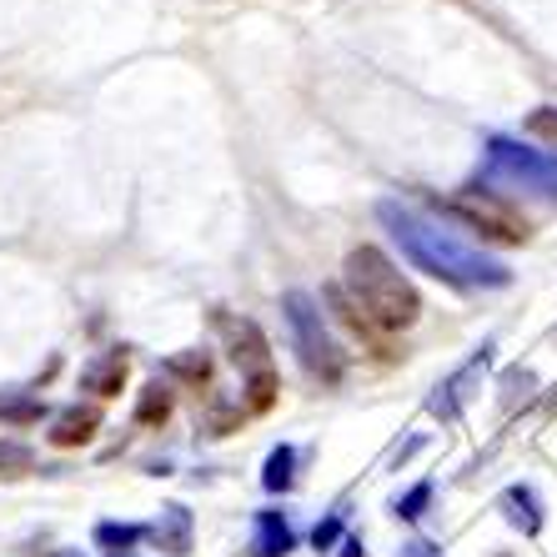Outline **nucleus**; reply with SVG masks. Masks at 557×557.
<instances>
[{"instance_id": "f257e3e1", "label": "nucleus", "mask_w": 557, "mask_h": 557, "mask_svg": "<svg viewBox=\"0 0 557 557\" xmlns=\"http://www.w3.org/2000/svg\"><path fill=\"white\" fill-rule=\"evenodd\" d=\"M376 216H382V226H387L392 236H397V247H403V257L412 261L417 272L437 276V282H453V286H467V292L512 282V272H507L503 261L462 247L453 232L432 226L428 216H417V211L403 207V201H382V207H376Z\"/></svg>"}, {"instance_id": "f03ea898", "label": "nucleus", "mask_w": 557, "mask_h": 557, "mask_svg": "<svg viewBox=\"0 0 557 557\" xmlns=\"http://www.w3.org/2000/svg\"><path fill=\"white\" fill-rule=\"evenodd\" d=\"M342 292L382 332H403V326L417 322V292L376 247H357L347 257V286Z\"/></svg>"}, {"instance_id": "7ed1b4c3", "label": "nucleus", "mask_w": 557, "mask_h": 557, "mask_svg": "<svg viewBox=\"0 0 557 557\" xmlns=\"http://www.w3.org/2000/svg\"><path fill=\"white\" fill-rule=\"evenodd\" d=\"M478 186H507V191H537L557 201V156L553 151H522L518 141L493 136L487 141V166Z\"/></svg>"}, {"instance_id": "20e7f679", "label": "nucleus", "mask_w": 557, "mask_h": 557, "mask_svg": "<svg viewBox=\"0 0 557 557\" xmlns=\"http://www.w3.org/2000/svg\"><path fill=\"white\" fill-rule=\"evenodd\" d=\"M282 307H286V326H292V342H297L301 367H307L311 376H322L326 387H337L342 382V351L332 347V337H326L317 301H311L307 292H286Z\"/></svg>"}, {"instance_id": "39448f33", "label": "nucleus", "mask_w": 557, "mask_h": 557, "mask_svg": "<svg viewBox=\"0 0 557 557\" xmlns=\"http://www.w3.org/2000/svg\"><path fill=\"white\" fill-rule=\"evenodd\" d=\"M221 337L232 347V362L247 372V407L251 412H267L276 403V372L272 357H267V342H261L257 322H236V317H216Z\"/></svg>"}, {"instance_id": "423d86ee", "label": "nucleus", "mask_w": 557, "mask_h": 557, "mask_svg": "<svg viewBox=\"0 0 557 557\" xmlns=\"http://www.w3.org/2000/svg\"><path fill=\"white\" fill-rule=\"evenodd\" d=\"M432 207L442 211V216H457V221H467L472 232H482V236H493V242H528V221H518L507 207H497V201H487L482 191H472V196H457V201H437L432 196Z\"/></svg>"}, {"instance_id": "0eeeda50", "label": "nucleus", "mask_w": 557, "mask_h": 557, "mask_svg": "<svg viewBox=\"0 0 557 557\" xmlns=\"http://www.w3.org/2000/svg\"><path fill=\"white\" fill-rule=\"evenodd\" d=\"M487 362H493V347H482L478 357H472V362H467L462 372L453 376V382H442L437 397L428 403V412L442 417V422H457V412H462V407L472 403V392L482 387V372H487Z\"/></svg>"}, {"instance_id": "6e6552de", "label": "nucleus", "mask_w": 557, "mask_h": 557, "mask_svg": "<svg viewBox=\"0 0 557 557\" xmlns=\"http://www.w3.org/2000/svg\"><path fill=\"white\" fill-rule=\"evenodd\" d=\"M96 428H101V412L96 407H65L61 417L51 422V442L55 447H81V442H91Z\"/></svg>"}, {"instance_id": "1a4fd4ad", "label": "nucleus", "mask_w": 557, "mask_h": 557, "mask_svg": "<svg viewBox=\"0 0 557 557\" xmlns=\"http://www.w3.org/2000/svg\"><path fill=\"white\" fill-rule=\"evenodd\" d=\"M81 387L96 392V397H116V392L126 387V351H106V357H96V362L81 372Z\"/></svg>"}, {"instance_id": "9d476101", "label": "nucleus", "mask_w": 557, "mask_h": 557, "mask_svg": "<svg viewBox=\"0 0 557 557\" xmlns=\"http://www.w3.org/2000/svg\"><path fill=\"white\" fill-rule=\"evenodd\" d=\"M151 537H156V547H161V553L186 557V553H191V512H186V507H166V512H161V522L151 528Z\"/></svg>"}, {"instance_id": "9b49d317", "label": "nucleus", "mask_w": 557, "mask_h": 557, "mask_svg": "<svg viewBox=\"0 0 557 557\" xmlns=\"http://www.w3.org/2000/svg\"><path fill=\"white\" fill-rule=\"evenodd\" d=\"M503 512H507V522H512V528H522L528 537L543 528V507H537V493H532V487H522V482L503 493Z\"/></svg>"}, {"instance_id": "f8f14e48", "label": "nucleus", "mask_w": 557, "mask_h": 557, "mask_svg": "<svg viewBox=\"0 0 557 557\" xmlns=\"http://www.w3.org/2000/svg\"><path fill=\"white\" fill-rule=\"evenodd\" d=\"M257 532H261V543H257L261 557H286L297 547V532H292V522L282 512H257Z\"/></svg>"}, {"instance_id": "ddd939ff", "label": "nucleus", "mask_w": 557, "mask_h": 557, "mask_svg": "<svg viewBox=\"0 0 557 557\" xmlns=\"http://www.w3.org/2000/svg\"><path fill=\"white\" fill-rule=\"evenodd\" d=\"M261 482H267V493H286V487L297 482V447H276V453L267 457Z\"/></svg>"}, {"instance_id": "4468645a", "label": "nucleus", "mask_w": 557, "mask_h": 557, "mask_svg": "<svg viewBox=\"0 0 557 557\" xmlns=\"http://www.w3.org/2000/svg\"><path fill=\"white\" fill-rule=\"evenodd\" d=\"M166 417H171V387H161V382L141 387V403H136V422H141V428H161Z\"/></svg>"}, {"instance_id": "2eb2a0df", "label": "nucleus", "mask_w": 557, "mask_h": 557, "mask_svg": "<svg viewBox=\"0 0 557 557\" xmlns=\"http://www.w3.org/2000/svg\"><path fill=\"white\" fill-rule=\"evenodd\" d=\"M26 472H36V453L26 442L0 437V478H26Z\"/></svg>"}, {"instance_id": "dca6fc26", "label": "nucleus", "mask_w": 557, "mask_h": 557, "mask_svg": "<svg viewBox=\"0 0 557 557\" xmlns=\"http://www.w3.org/2000/svg\"><path fill=\"white\" fill-rule=\"evenodd\" d=\"M141 537H146V528H136V522H101L96 528V543L111 547V553H131Z\"/></svg>"}, {"instance_id": "f3484780", "label": "nucleus", "mask_w": 557, "mask_h": 557, "mask_svg": "<svg viewBox=\"0 0 557 557\" xmlns=\"http://www.w3.org/2000/svg\"><path fill=\"white\" fill-rule=\"evenodd\" d=\"M166 372L182 376V382H191V387H201V382L211 376V357H207V351H186V357H171Z\"/></svg>"}, {"instance_id": "a211bd4d", "label": "nucleus", "mask_w": 557, "mask_h": 557, "mask_svg": "<svg viewBox=\"0 0 557 557\" xmlns=\"http://www.w3.org/2000/svg\"><path fill=\"white\" fill-rule=\"evenodd\" d=\"M428 503H432V482H417L407 497H397V518H407V522H417L422 512H428Z\"/></svg>"}, {"instance_id": "6ab92c4d", "label": "nucleus", "mask_w": 557, "mask_h": 557, "mask_svg": "<svg viewBox=\"0 0 557 557\" xmlns=\"http://www.w3.org/2000/svg\"><path fill=\"white\" fill-rule=\"evenodd\" d=\"M528 387H532V372L512 367V372L503 376V407H518V397H528Z\"/></svg>"}, {"instance_id": "aec40b11", "label": "nucleus", "mask_w": 557, "mask_h": 557, "mask_svg": "<svg viewBox=\"0 0 557 557\" xmlns=\"http://www.w3.org/2000/svg\"><path fill=\"white\" fill-rule=\"evenodd\" d=\"M342 537V512H332L326 522H317V532H311V547L317 553H332V543Z\"/></svg>"}, {"instance_id": "412c9836", "label": "nucleus", "mask_w": 557, "mask_h": 557, "mask_svg": "<svg viewBox=\"0 0 557 557\" xmlns=\"http://www.w3.org/2000/svg\"><path fill=\"white\" fill-rule=\"evenodd\" d=\"M40 412H46L40 403H11V407H0V417H5V422H36Z\"/></svg>"}, {"instance_id": "4be33fe9", "label": "nucleus", "mask_w": 557, "mask_h": 557, "mask_svg": "<svg viewBox=\"0 0 557 557\" xmlns=\"http://www.w3.org/2000/svg\"><path fill=\"white\" fill-rule=\"evenodd\" d=\"M528 131H532V136H553V141H557V111H532Z\"/></svg>"}, {"instance_id": "5701e85b", "label": "nucleus", "mask_w": 557, "mask_h": 557, "mask_svg": "<svg viewBox=\"0 0 557 557\" xmlns=\"http://www.w3.org/2000/svg\"><path fill=\"white\" fill-rule=\"evenodd\" d=\"M397 557H442V553H437V543H428V537H412V543H403Z\"/></svg>"}, {"instance_id": "b1692460", "label": "nucleus", "mask_w": 557, "mask_h": 557, "mask_svg": "<svg viewBox=\"0 0 557 557\" xmlns=\"http://www.w3.org/2000/svg\"><path fill=\"white\" fill-rule=\"evenodd\" d=\"M342 557H362V543H357V537H351V543L342 547Z\"/></svg>"}, {"instance_id": "393cba45", "label": "nucleus", "mask_w": 557, "mask_h": 557, "mask_svg": "<svg viewBox=\"0 0 557 557\" xmlns=\"http://www.w3.org/2000/svg\"><path fill=\"white\" fill-rule=\"evenodd\" d=\"M111 557H131V553H111Z\"/></svg>"}]
</instances>
